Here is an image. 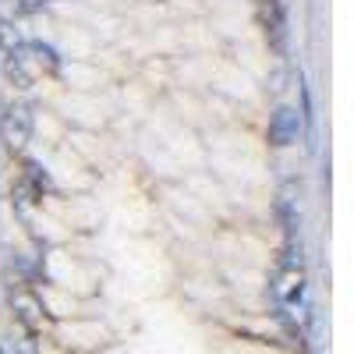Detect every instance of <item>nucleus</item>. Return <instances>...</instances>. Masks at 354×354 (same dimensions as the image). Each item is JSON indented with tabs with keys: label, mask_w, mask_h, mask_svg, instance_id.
Returning <instances> with one entry per match:
<instances>
[{
	"label": "nucleus",
	"mask_w": 354,
	"mask_h": 354,
	"mask_svg": "<svg viewBox=\"0 0 354 354\" xmlns=\"http://www.w3.org/2000/svg\"><path fill=\"white\" fill-rule=\"evenodd\" d=\"M301 290H305V273L298 270V266H287V270L280 273V280H277V298L283 305H294L301 298Z\"/></svg>",
	"instance_id": "obj_3"
},
{
	"label": "nucleus",
	"mask_w": 354,
	"mask_h": 354,
	"mask_svg": "<svg viewBox=\"0 0 354 354\" xmlns=\"http://www.w3.org/2000/svg\"><path fill=\"white\" fill-rule=\"evenodd\" d=\"M298 128H301V121H298V113H294L290 106H280V110L270 117V138H273V142L298 138Z\"/></svg>",
	"instance_id": "obj_2"
},
{
	"label": "nucleus",
	"mask_w": 354,
	"mask_h": 354,
	"mask_svg": "<svg viewBox=\"0 0 354 354\" xmlns=\"http://www.w3.org/2000/svg\"><path fill=\"white\" fill-rule=\"evenodd\" d=\"M0 46H4L8 53H15V50H21V46H25V43H21V36L15 32V25H11V21L0 25Z\"/></svg>",
	"instance_id": "obj_5"
},
{
	"label": "nucleus",
	"mask_w": 354,
	"mask_h": 354,
	"mask_svg": "<svg viewBox=\"0 0 354 354\" xmlns=\"http://www.w3.org/2000/svg\"><path fill=\"white\" fill-rule=\"evenodd\" d=\"M28 138H32V113L25 106H11L8 117H4V142L11 149H21Z\"/></svg>",
	"instance_id": "obj_1"
},
{
	"label": "nucleus",
	"mask_w": 354,
	"mask_h": 354,
	"mask_svg": "<svg viewBox=\"0 0 354 354\" xmlns=\"http://www.w3.org/2000/svg\"><path fill=\"white\" fill-rule=\"evenodd\" d=\"M11 305H15V315L21 322H28V326H32L36 319H43V298H36L32 290H18Z\"/></svg>",
	"instance_id": "obj_4"
}]
</instances>
